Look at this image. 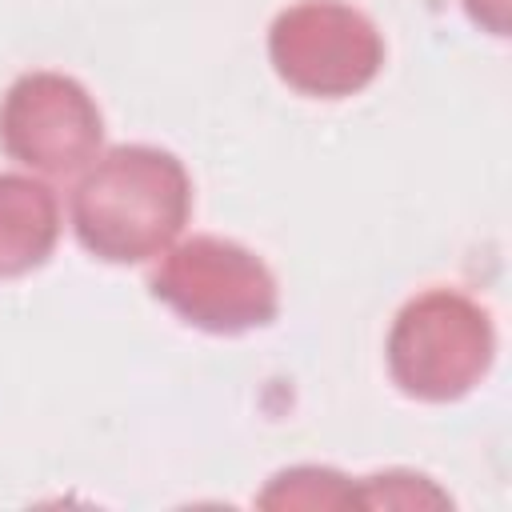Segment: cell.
Instances as JSON below:
<instances>
[{
  "mask_svg": "<svg viewBox=\"0 0 512 512\" xmlns=\"http://www.w3.org/2000/svg\"><path fill=\"white\" fill-rule=\"evenodd\" d=\"M68 212L88 256L104 264H144L184 232L192 180L168 148L116 144L84 168Z\"/></svg>",
  "mask_w": 512,
  "mask_h": 512,
  "instance_id": "obj_1",
  "label": "cell"
},
{
  "mask_svg": "<svg viewBox=\"0 0 512 512\" xmlns=\"http://www.w3.org/2000/svg\"><path fill=\"white\" fill-rule=\"evenodd\" d=\"M384 360L408 400L452 404L468 396L496 360L492 316L456 288H428L396 312Z\"/></svg>",
  "mask_w": 512,
  "mask_h": 512,
  "instance_id": "obj_2",
  "label": "cell"
},
{
  "mask_svg": "<svg viewBox=\"0 0 512 512\" xmlns=\"http://www.w3.org/2000/svg\"><path fill=\"white\" fill-rule=\"evenodd\" d=\"M148 288L168 312L212 336L268 328L280 312L272 268L252 248L224 236H188L164 248Z\"/></svg>",
  "mask_w": 512,
  "mask_h": 512,
  "instance_id": "obj_3",
  "label": "cell"
},
{
  "mask_svg": "<svg viewBox=\"0 0 512 512\" xmlns=\"http://www.w3.org/2000/svg\"><path fill=\"white\" fill-rule=\"evenodd\" d=\"M268 60L292 92L312 100H348L380 76L384 36L344 0H300L272 20Z\"/></svg>",
  "mask_w": 512,
  "mask_h": 512,
  "instance_id": "obj_4",
  "label": "cell"
},
{
  "mask_svg": "<svg viewBox=\"0 0 512 512\" xmlns=\"http://www.w3.org/2000/svg\"><path fill=\"white\" fill-rule=\"evenodd\" d=\"M104 144L92 92L64 72H24L0 100V148L40 176L84 172Z\"/></svg>",
  "mask_w": 512,
  "mask_h": 512,
  "instance_id": "obj_5",
  "label": "cell"
},
{
  "mask_svg": "<svg viewBox=\"0 0 512 512\" xmlns=\"http://www.w3.org/2000/svg\"><path fill=\"white\" fill-rule=\"evenodd\" d=\"M60 240L56 192L24 172H0V280L28 276L48 264Z\"/></svg>",
  "mask_w": 512,
  "mask_h": 512,
  "instance_id": "obj_6",
  "label": "cell"
},
{
  "mask_svg": "<svg viewBox=\"0 0 512 512\" xmlns=\"http://www.w3.org/2000/svg\"><path fill=\"white\" fill-rule=\"evenodd\" d=\"M260 504L264 508H340V504H360V492L336 468L300 464V468L276 472L272 484L260 492Z\"/></svg>",
  "mask_w": 512,
  "mask_h": 512,
  "instance_id": "obj_7",
  "label": "cell"
},
{
  "mask_svg": "<svg viewBox=\"0 0 512 512\" xmlns=\"http://www.w3.org/2000/svg\"><path fill=\"white\" fill-rule=\"evenodd\" d=\"M356 492H360V504L364 508H380V504H448V496L436 492L428 484V476H416V472L364 476Z\"/></svg>",
  "mask_w": 512,
  "mask_h": 512,
  "instance_id": "obj_8",
  "label": "cell"
},
{
  "mask_svg": "<svg viewBox=\"0 0 512 512\" xmlns=\"http://www.w3.org/2000/svg\"><path fill=\"white\" fill-rule=\"evenodd\" d=\"M464 12L472 24H480L492 36H508V0H464Z\"/></svg>",
  "mask_w": 512,
  "mask_h": 512,
  "instance_id": "obj_9",
  "label": "cell"
}]
</instances>
